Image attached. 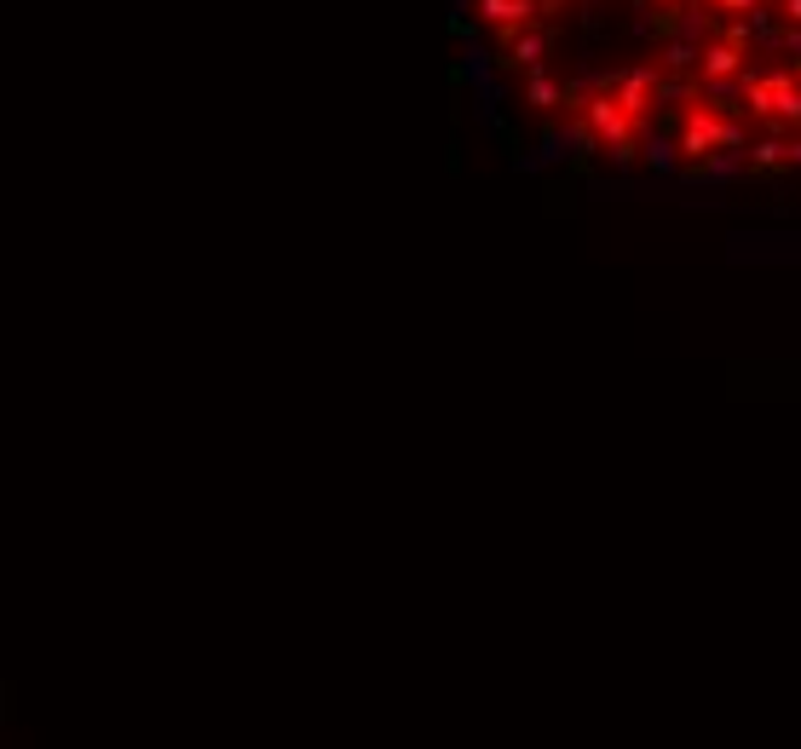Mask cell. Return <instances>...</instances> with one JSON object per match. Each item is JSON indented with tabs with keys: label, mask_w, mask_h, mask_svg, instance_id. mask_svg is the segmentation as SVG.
I'll use <instances>...</instances> for the list:
<instances>
[{
	"label": "cell",
	"mask_w": 801,
	"mask_h": 749,
	"mask_svg": "<svg viewBox=\"0 0 801 749\" xmlns=\"http://www.w3.org/2000/svg\"><path fill=\"white\" fill-rule=\"evenodd\" d=\"M778 17H785V29H801V0H773Z\"/></svg>",
	"instance_id": "2"
},
{
	"label": "cell",
	"mask_w": 801,
	"mask_h": 749,
	"mask_svg": "<svg viewBox=\"0 0 801 749\" xmlns=\"http://www.w3.org/2000/svg\"><path fill=\"white\" fill-rule=\"evenodd\" d=\"M692 7H704V12H709V7H720V0H692Z\"/></svg>",
	"instance_id": "3"
},
{
	"label": "cell",
	"mask_w": 801,
	"mask_h": 749,
	"mask_svg": "<svg viewBox=\"0 0 801 749\" xmlns=\"http://www.w3.org/2000/svg\"><path fill=\"white\" fill-rule=\"evenodd\" d=\"M750 70V52L727 47V40H709L704 52H697V81H738Z\"/></svg>",
	"instance_id": "1"
}]
</instances>
